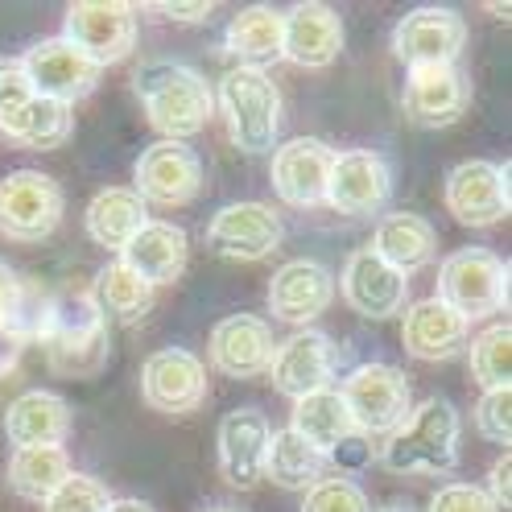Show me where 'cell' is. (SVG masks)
Instances as JSON below:
<instances>
[{"mask_svg": "<svg viewBox=\"0 0 512 512\" xmlns=\"http://www.w3.org/2000/svg\"><path fill=\"white\" fill-rule=\"evenodd\" d=\"M290 430L314 446L318 455H331L339 442H347L356 434L347 418V405L339 397V389H323V393H310V397H298L294 401V418H290Z\"/></svg>", "mask_w": 512, "mask_h": 512, "instance_id": "31", "label": "cell"}, {"mask_svg": "<svg viewBox=\"0 0 512 512\" xmlns=\"http://www.w3.org/2000/svg\"><path fill=\"white\" fill-rule=\"evenodd\" d=\"M335 302V277L318 261H285L269 281V310L277 323L306 327Z\"/></svg>", "mask_w": 512, "mask_h": 512, "instance_id": "22", "label": "cell"}, {"mask_svg": "<svg viewBox=\"0 0 512 512\" xmlns=\"http://www.w3.org/2000/svg\"><path fill=\"white\" fill-rule=\"evenodd\" d=\"M17 290H21V273H17V269H9L5 261H0V318H5V310L13 306Z\"/></svg>", "mask_w": 512, "mask_h": 512, "instance_id": "44", "label": "cell"}, {"mask_svg": "<svg viewBox=\"0 0 512 512\" xmlns=\"http://www.w3.org/2000/svg\"><path fill=\"white\" fill-rule=\"evenodd\" d=\"M108 512H157V508H153V504H145V500H133V496H124V500H116V496H112Z\"/></svg>", "mask_w": 512, "mask_h": 512, "instance_id": "45", "label": "cell"}, {"mask_svg": "<svg viewBox=\"0 0 512 512\" xmlns=\"http://www.w3.org/2000/svg\"><path fill=\"white\" fill-rule=\"evenodd\" d=\"M166 21H182V25H195V21H207L215 13V5H153Z\"/></svg>", "mask_w": 512, "mask_h": 512, "instance_id": "43", "label": "cell"}, {"mask_svg": "<svg viewBox=\"0 0 512 512\" xmlns=\"http://www.w3.org/2000/svg\"><path fill=\"white\" fill-rule=\"evenodd\" d=\"M471 108V79L459 67H418L401 91V112L418 128H446Z\"/></svg>", "mask_w": 512, "mask_h": 512, "instance_id": "17", "label": "cell"}, {"mask_svg": "<svg viewBox=\"0 0 512 512\" xmlns=\"http://www.w3.org/2000/svg\"><path fill=\"white\" fill-rule=\"evenodd\" d=\"M273 426L261 409H232L219 422V475L232 488L252 492L265 479V455H269Z\"/></svg>", "mask_w": 512, "mask_h": 512, "instance_id": "20", "label": "cell"}, {"mask_svg": "<svg viewBox=\"0 0 512 512\" xmlns=\"http://www.w3.org/2000/svg\"><path fill=\"white\" fill-rule=\"evenodd\" d=\"M339 397L347 405L351 426L364 438H389L393 430L405 426L413 409L409 380L393 364H360L339 384Z\"/></svg>", "mask_w": 512, "mask_h": 512, "instance_id": "6", "label": "cell"}, {"mask_svg": "<svg viewBox=\"0 0 512 512\" xmlns=\"http://www.w3.org/2000/svg\"><path fill=\"white\" fill-rule=\"evenodd\" d=\"M380 261H389L397 273H418L426 265L438 261V232H434V223L422 219V215H413V211H389V215H380L376 223V236L368 244Z\"/></svg>", "mask_w": 512, "mask_h": 512, "instance_id": "27", "label": "cell"}, {"mask_svg": "<svg viewBox=\"0 0 512 512\" xmlns=\"http://www.w3.org/2000/svg\"><path fill=\"white\" fill-rule=\"evenodd\" d=\"M343 50V21L331 5H294L281 13V58L306 71H323Z\"/></svg>", "mask_w": 512, "mask_h": 512, "instance_id": "23", "label": "cell"}, {"mask_svg": "<svg viewBox=\"0 0 512 512\" xmlns=\"http://www.w3.org/2000/svg\"><path fill=\"white\" fill-rule=\"evenodd\" d=\"M0 372H5V360H0Z\"/></svg>", "mask_w": 512, "mask_h": 512, "instance_id": "47", "label": "cell"}, {"mask_svg": "<svg viewBox=\"0 0 512 512\" xmlns=\"http://www.w3.org/2000/svg\"><path fill=\"white\" fill-rule=\"evenodd\" d=\"M467 46V21L455 9L426 5L413 9L393 29V54L409 71L418 67H455Z\"/></svg>", "mask_w": 512, "mask_h": 512, "instance_id": "11", "label": "cell"}, {"mask_svg": "<svg viewBox=\"0 0 512 512\" xmlns=\"http://www.w3.org/2000/svg\"><path fill=\"white\" fill-rule=\"evenodd\" d=\"M67 475H71L67 446H29V451H13L9 471H5L9 488L29 504H42Z\"/></svg>", "mask_w": 512, "mask_h": 512, "instance_id": "34", "label": "cell"}, {"mask_svg": "<svg viewBox=\"0 0 512 512\" xmlns=\"http://www.w3.org/2000/svg\"><path fill=\"white\" fill-rule=\"evenodd\" d=\"M5 434L13 442V451L62 446L71 434V405L50 389H29L5 409Z\"/></svg>", "mask_w": 512, "mask_h": 512, "instance_id": "26", "label": "cell"}, {"mask_svg": "<svg viewBox=\"0 0 512 512\" xmlns=\"http://www.w3.org/2000/svg\"><path fill=\"white\" fill-rule=\"evenodd\" d=\"M50 318H54V294L42 290L38 281H25L21 277V290L13 298V306L0 318V335L9 343L25 347V343H42L50 335Z\"/></svg>", "mask_w": 512, "mask_h": 512, "instance_id": "35", "label": "cell"}, {"mask_svg": "<svg viewBox=\"0 0 512 512\" xmlns=\"http://www.w3.org/2000/svg\"><path fill=\"white\" fill-rule=\"evenodd\" d=\"M67 195L42 170H13L0 178V236L13 244H42L58 232Z\"/></svg>", "mask_w": 512, "mask_h": 512, "instance_id": "7", "label": "cell"}, {"mask_svg": "<svg viewBox=\"0 0 512 512\" xmlns=\"http://www.w3.org/2000/svg\"><path fill=\"white\" fill-rule=\"evenodd\" d=\"M475 430L484 434L488 442L504 446L508 451V438H512V384L504 389H488L475 405Z\"/></svg>", "mask_w": 512, "mask_h": 512, "instance_id": "39", "label": "cell"}, {"mask_svg": "<svg viewBox=\"0 0 512 512\" xmlns=\"http://www.w3.org/2000/svg\"><path fill=\"white\" fill-rule=\"evenodd\" d=\"M145 223H149V211L133 186H108L87 203V236L108 252H120Z\"/></svg>", "mask_w": 512, "mask_h": 512, "instance_id": "28", "label": "cell"}, {"mask_svg": "<svg viewBox=\"0 0 512 512\" xmlns=\"http://www.w3.org/2000/svg\"><path fill=\"white\" fill-rule=\"evenodd\" d=\"M327 475V455H318L314 446H306L290 426L273 430L269 455H265V479H273L285 492H306Z\"/></svg>", "mask_w": 512, "mask_h": 512, "instance_id": "32", "label": "cell"}, {"mask_svg": "<svg viewBox=\"0 0 512 512\" xmlns=\"http://www.w3.org/2000/svg\"><path fill=\"white\" fill-rule=\"evenodd\" d=\"M133 91L149 116V124L162 133V141H190L199 137L207 120L215 116V91L211 83L186 67V62L153 58L141 62V71L133 75Z\"/></svg>", "mask_w": 512, "mask_h": 512, "instance_id": "1", "label": "cell"}, {"mask_svg": "<svg viewBox=\"0 0 512 512\" xmlns=\"http://www.w3.org/2000/svg\"><path fill=\"white\" fill-rule=\"evenodd\" d=\"M112 492L95 475L71 471L62 484L42 500V512H108Z\"/></svg>", "mask_w": 512, "mask_h": 512, "instance_id": "37", "label": "cell"}, {"mask_svg": "<svg viewBox=\"0 0 512 512\" xmlns=\"http://www.w3.org/2000/svg\"><path fill=\"white\" fill-rule=\"evenodd\" d=\"M508 475H512V455L504 451V455L492 463V475H488V500H492L496 508H508V500H512V492H508Z\"/></svg>", "mask_w": 512, "mask_h": 512, "instance_id": "42", "label": "cell"}, {"mask_svg": "<svg viewBox=\"0 0 512 512\" xmlns=\"http://www.w3.org/2000/svg\"><path fill=\"white\" fill-rule=\"evenodd\" d=\"M339 290H343V302L360 318H376V323H384V318L405 310L409 277L397 273L389 261H380L372 248H356L343 265Z\"/></svg>", "mask_w": 512, "mask_h": 512, "instance_id": "18", "label": "cell"}, {"mask_svg": "<svg viewBox=\"0 0 512 512\" xmlns=\"http://www.w3.org/2000/svg\"><path fill=\"white\" fill-rule=\"evenodd\" d=\"M203 157L182 141H157L141 149L133 166V190L141 203L186 207L203 195Z\"/></svg>", "mask_w": 512, "mask_h": 512, "instance_id": "9", "label": "cell"}, {"mask_svg": "<svg viewBox=\"0 0 512 512\" xmlns=\"http://www.w3.org/2000/svg\"><path fill=\"white\" fill-rule=\"evenodd\" d=\"M467 331L471 327L451 306H442L438 298L405 306V318H401V343H405L409 356L422 360V364L455 360L459 351L467 347Z\"/></svg>", "mask_w": 512, "mask_h": 512, "instance_id": "25", "label": "cell"}, {"mask_svg": "<svg viewBox=\"0 0 512 512\" xmlns=\"http://www.w3.org/2000/svg\"><path fill=\"white\" fill-rule=\"evenodd\" d=\"M459 409L446 397H426L409 409L401 430L389 434L380 463L393 475H451L459 467Z\"/></svg>", "mask_w": 512, "mask_h": 512, "instance_id": "2", "label": "cell"}, {"mask_svg": "<svg viewBox=\"0 0 512 512\" xmlns=\"http://www.w3.org/2000/svg\"><path fill=\"white\" fill-rule=\"evenodd\" d=\"M186 261H190V244H186V232L170 219H149L145 228L120 248V265L133 269L145 285H170L186 273Z\"/></svg>", "mask_w": 512, "mask_h": 512, "instance_id": "24", "label": "cell"}, {"mask_svg": "<svg viewBox=\"0 0 512 512\" xmlns=\"http://www.w3.org/2000/svg\"><path fill=\"white\" fill-rule=\"evenodd\" d=\"M215 108L228 120V137L240 153L261 157L277 149L281 133V91L269 79V71H252V67H232L219 79L215 91Z\"/></svg>", "mask_w": 512, "mask_h": 512, "instance_id": "3", "label": "cell"}, {"mask_svg": "<svg viewBox=\"0 0 512 512\" xmlns=\"http://www.w3.org/2000/svg\"><path fill=\"white\" fill-rule=\"evenodd\" d=\"M335 364H339V356H335L331 335H323V331H298V335H290L285 343H277L273 364H269L265 376L273 380L277 393L298 401V397L331 389Z\"/></svg>", "mask_w": 512, "mask_h": 512, "instance_id": "19", "label": "cell"}, {"mask_svg": "<svg viewBox=\"0 0 512 512\" xmlns=\"http://www.w3.org/2000/svg\"><path fill=\"white\" fill-rule=\"evenodd\" d=\"M29 79L21 71V58H0V120L13 116L29 100Z\"/></svg>", "mask_w": 512, "mask_h": 512, "instance_id": "41", "label": "cell"}, {"mask_svg": "<svg viewBox=\"0 0 512 512\" xmlns=\"http://www.w3.org/2000/svg\"><path fill=\"white\" fill-rule=\"evenodd\" d=\"M141 397L157 413H195L207 405V368L195 351L162 347L141 364Z\"/></svg>", "mask_w": 512, "mask_h": 512, "instance_id": "13", "label": "cell"}, {"mask_svg": "<svg viewBox=\"0 0 512 512\" xmlns=\"http://www.w3.org/2000/svg\"><path fill=\"white\" fill-rule=\"evenodd\" d=\"M223 46H228V54L240 62V67L265 71L269 62L281 58V13L269 9V5L240 9V13L228 21Z\"/></svg>", "mask_w": 512, "mask_h": 512, "instance_id": "30", "label": "cell"}, {"mask_svg": "<svg viewBox=\"0 0 512 512\" xmlns=\"http://www.w3.org/2000/svg\"><path fill=\"white\" fill-rule=\"evenodd\" d=\"M46 364L58 376H95L108 364V323L95 310L91 294L54 298L50 335L42 339Z\"/></svg>", "mask_w": 512, "mask_h": 512, "instance_id": "5", "label": "cell"}, {"mask_svg": "<svg viewBox=\"0 0 512 512\" xmlns=\"http://www.w3.org/2000/svg\"><path fill=\"white\" fill-rule=\"evenodd\" d=\"M393 199V170L376 149H335L327 174V207L343 215H380Z\"/></svg>", "mask_w": 512, "mask_h": 512, "instance_id": "14", "label": "cell"}, {"mask_svg": "<svg viewBox=\"0 0 512 512\" xmlns=\"http://www.w3.org/2000/svg\"><path fill=\"white\" fill-rule=\"evenodd\" d=\"M446 211H451L463 228H496V223L508 219V166L484 162V157H471V162H459L451 174H446L442 186Z\"/></svg>", "mask_w": 512, "mask_h": 512, "instance_id": "12", "label": "cell"}, {"mask_svg": "<svg viewBox=\"0 0 512 512\" xmlns=\"http://www.w3.org/2000/svg\"><path fill=\"white\" fill-rule=\"evenodd\" d=\"M21 71L29 79V91L42 95V100L67 104V108H75L79 100H87V95L100 87V75H104L67 38H46L38 46H29L21 54Z\"/></svg>", "mask_w": 512, "mask_h": 512, "instance_id": "10", "label": "cell"}, {"mask_svg": "<svg viewBox=\"0 0 512 512\" xmlns=\"http://www.w3.org/2000/svg\"><path fill=\"white\" fill-rule=\"evenodd\" d=\"M273 327L256 314H228L211 331V368L232 380H256L273 364Z\"/></svg>", "mask_w": 512, "mask_h": 512, "instance_id": "21", "label": "cell"}, {"mask_svg": "<svg viewBox=\"0 0 512 512\" xmlns=\"http://www.w3.org/2000/svg\"><path fill=\"white\" fill-rule=\"evenodd\" d=\"M199 512H240V508H232V504H207V508H199Z\"/></svg>", "mask_w": 512, "mask_h": 512, "instance_id": "46", "label": "cell"}, {"mask_svg": "<svg viewBox=\"0 0 512 512\" xmlns=\"http://www.w3.org/2000/svg\"><path fill=\"white\" fill-rule=\"evenodd\" d=\"M467 364H471V380L484 393L488 389H504L508 376H512V327L508 323H496L484 335H475Z\"/></svg>", "mask_w": 512, "mask_h": 512, "instance_id": "36", "label": "cell"}, {"mask_svg": "<svg viewBox=\"0 0 512 512\" xmlns=\"http://www.w3.org/2000/svg\"><path fill=\"white\" fill-rule=\"evenodd\" d=\"M281 215L269 203H228L207 223V248L228 261H265L281 248Z\"/></svg>", "mask_w": 512, "mask_h": 512, "instance_id": "16", "label": "cell"}, {"mask_svg": "<svg viewBox=\"0 0 512 512\" xmlns=\"http://www.w3.org/2000/svg\"><path fill=\"white\" fill-rule=\"evenodd\" d=\"M335 162V149L318 137H294L273 149L269 182L277 190L281 203H290L298 211L323 207L327 203V174Z\"/></svg>", "mask_w": 512, "mask_h": 512, "instance_id": "15", "label": "cell"}, {"mask_svg": "<svg viewBox=\"0 0 512 512\" xmlns=\"http://www.w3.org/2000/svg\"><path fill=\"white\" fill-rule=\"evenodd\" d=\"M442 306H451L463 323L492 318L508 310V261L492 248H459L438 265V294Z\"/></svg>", "mask_w": 512, "mask_h": 512, "instance_id": "4", "label": "cell"}, {"mask_svg": "<svg viewBox=\"0 0 512 512\" xmlns=\"http://www.w3.org/2000/svg\"><path fill=\"white\" fill-rule=\"evenodd\" d=\"M302 512H372L368 492L347 475H323L302 496Z\"/></svg>", "mask_w": 512, "mask_h": 512, "instance_id": "38", "label": "cell"}, {"mask_svg": "<svg viewBox=\"0 0 512 512\" xmlns=\"http://www.w3.org/2000/svg\"><path fill=\"white\" fill-rule=\"evenodd\" d=\"M430 512H500V508L475 484H442L430 500Z\"/></svg>", "mask_w": 512, "mask_h": 512, "instance_id": "40", "label": "cell"}, {"mask_svg": "<svg viewBox=\"0 0 512 512\" xmlns=\"http://www.w3.org/2000/svg\"><path fill=\"white\" fill-rule=\"evenodd\" d=\"M95 310L104 314V323H137L153 310V285H145L133 269H124L120 261L104 265L95 273V290H91Z\"/></svg>", "mask_w": 512, "mask_h": 512, "instance_id": "33", "label": "cell"}, {"mask_svg": "<svg viewBox=\"0 0 512 512\" xmlns=\"http://www.w3.org/2000/svg\"><path fill=\"white\" fill-rule=\"evenodd\" d=\"M71 46H79L95 67H112L124 62L137 46V9L124 5V0H79L67 9L62 21V34Z\"/></svg>", "mask_w": 512, "mask_h": 512, "instance_id": "8", "label": "cell"}, {"mask_svg": "<svg viewBox=\"0 0 512 512\" xmlns=\"http://www.w3.org/2000/svg\"><path fill=\"white\" fill-rule=\"evenodd\" d=\"M75 133V108L42 100V95H29V100L0 120V137L17 141L21 149H58L67 145Z\"/></svg>", "mask_w": 512, "mask_h": 512, "instance_id": "29", "label": "cell"}]
</instances>
